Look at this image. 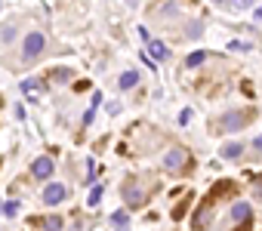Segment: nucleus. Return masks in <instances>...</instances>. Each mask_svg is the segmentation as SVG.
<instances>
[{
	"mask_svg": "<svg viewBox=\"0 0 262 231\" xmlns=\"http://www.w3.org/2000/svg\"><path fill=\"white\" fill-rule=\"evenodd\" d=\"M250 118H253V108H247V111H229V114H222V118L213 124V130H229V133H235V130H241Z\"/></svg>",
	"mask_w": 262,
	"mask_h": 231,
	"instance_id": "f257e3e1",
	"label": "nucleus"
},
{
	"mask_svg": "<svg viewBox=\"0 0 262 231\" xmlns=\"http://www.w3.org/2000/svg\"><path fill=\"white\" fill-rule=\"evenodd\" d=\"M189 164H192V154L185 151V148H170L167 158H164V167L167 170H182V167H189Z\"/></svg>",
	"mask_w": 262,
	"mask_h": 231,
	"instance_id": "f03ea898",
	"label": "nucleus"
},
{
	"mask_svg": "<svg viewBox=\"0 0 262 231\" xmlns=\"http://www.w3.org/2000/svg\"><path fill=\"white\" fill-rule=\"evenodd\" d=\"M44 34L41 31H31L28 37H25V44H22V53H25V59H34L37 53H44Z\"/></svg>",
	"mask_w": 262,
	"mask_h": 231,
	"instance_id": "7ed1b4c3",
	"label": "nucleus"
},
{
	"mask_svg": "<svg viewBox=\"0 0 262 231\" xmlns=\"http://www.w3.org/2000/svg\"><path fill=\"white\" fill-rule=\"evenodd\" d=\"M65 198H68V188H65V185H59V182H53V185H47V188H44V204H50V207L62 204Z\"/></svg>",
	"mask_w": 262,
	"mask_h": 231,
	"instance_id": "20e7f679",
	"label": "nucleus"
},
{
	"mask_svg": "<svg viewBox=\"0 0 262 231\" xmlns=\"http://www.w3.org/2000/svg\"><path fill=\"white\" fill-rule=\"evenodd\" d=\"M210 210H213V204H210V201H204V204H201V210L192 216V228H207V225H210Z\"/></svg>",
	"mask_w": 262,
	"mask_h": 231,
	"instance_id": "39448f33",
	"label": "nucleus"
},
{
	"mask_svg": "<svg viewBox=\"0 0 262 231\" xmlns=\"http://www.w3.org/2000/svg\"><path fill=\"white\" fill-rule=\"evenodd\" d=\"M31 173H34L37 179H47V176H53V161H50V158H37V161L31 164Z\"/></svg>",
	"mask_w": 262,
	"mask_h": 231,
	"instance_id": "423d86ee",
	"label": "nucleus"
},
{
	"mask_svg": "<svg viewBox=\"0 0 262 231\" xmlns=\"http://www.w3.org/2000/svg\"><path fill=\"white\" fill-rule=\"evenodd\" d=\"M124 198H127V204H130V207H139V204H142V191H139L136 179H130V182L124 185Z\"/></svg>",
	"mask_w": 262,
	"mask_h": 231,
	"instance_id": "0eeeda50",
	"label": "nucleus"
},
{
	"mask_svg": "<svg viewBox=\"0 0 262 231\" xmlns=\"http://www.w3.org/2000/svg\"><path fill=\"white\" fill-rule=\"evenodd\" d=\"M170 53H167V44H161V41H148V59L152 62H164Z\"/></svg>",
	"mask_w": 262,
	"mask_h": 231,
	"instance_id": "6e6552de",
	"label": "nucleus"
},
{
	"mask_svg": "<svg viewBox=\"0 0 262 231\" xmlns=\"http://www.w3.org/2000/svg\"><path fill=\"white\" fill-rule=\"evenodd\" d=\"M232 191H235V182H219V185L210 191V198H207V201L213 204V201H219L222 195H232Z\"/></svg>",
	"mask_w": 262,
	"mask_h": 231,
	"instance_id": "1a4fd4ad",
	"label": "nucleus"
},
{
	"mask_svg": "<svg viewBox=\"0 0 262 231\" xmlns=\"http://www.w3.org/2000/svg\"><path fill=\"white\" fill-rule=\"evenodd\" d=\"M232 216H235L238 222H247V219H250V204H247V201H238V204L232 207Z\"/></svg>",
	"mask_w": 262,
	"mask_h": 231,
	"instance_id": "9d476101",
	"label": "nucleus"
},
{
	"mask_svg": "<svg viewBox=\"0 0 262 231\" xmlns=\"http://www.w3.org/2000/svg\"><path fill=\"white\" fill-rule=\"evenodd\" d=\"M22 93H25L31 102H37V99H41V84H37V81H25V84H22Z\"/></svg>",
	"mask_w": 262,
	"mask_h": 231,
	"instance_id": "9b49d317",
	"label": "nucleus"
},
{
	"mask_svg": "<svg viewBox=\"0 0 262 231\" xmlns=\"http://www.w3.org/2000/svg\"><path fill=\"white\" fill-rule=\"evenodd\" d=\"M241 151H244V145H241V142H229L226 148H222V158L235 161V158H241Z\"/></svg>",
	"mask_w": 262,
	"mask_h": 231,
	"instance_id": "f8f14e48",
	"label": "nucleus"
},
{
	"mask_svg": "<svg viewBox=\"0 0 262 231\" xmlns=\"http://www.w3.org/2000/svg\"><path fill=\"white\" fill-rule=\"evenodd\" d=\"M136 84H139V74H136V71H124V74H121V87H124V90H130V87H136Z\"/></svg>",
	"mask_w": 262,
	"mask_h": 231,
	"instance_id": "ddd939ff",
	"label": "nucleus"
},
{
	"mask_svg": "<svg viewBox=\"0 0 262 231\" xmlns=\"http://www.w3.org/2000/svg\"><path fill=\"white\" fill-rule=\"evenodd\" d=\"M127 210H118V213H111V225H118V231H124L127 228Z\"/></svg>",
	"mask_w": 262,
	"mask_h": 231,
	"instance_id": "4468645a",
	"label": "nucleus"
},
{
	"mask_svg": "<svg viewBox=\"0 0 262 231\" xmlns=\"http://www.w3.org/2000/svg\"><path fill=\"white\" fill-rule=\"evenodd\" d=\"M204 59H207V53H192L189 59H185V65H189V68H198V65H201Z\"/></svg>",
	"mask_w": 262,
	"mask_h": 231,
	"instance_id": "2eb2a0df",
	"label": "nucleus"
},
{
	"mask_svg": "<svg viewBox=\"0 0 262 231\" xmlns=\"http://www.w3.org/2000/svg\"><path fill=\"white\" fill-rule=\"evenodd\" d=\"M99 198H102V185H93V191H90L87 204H90V207H96V204H99Z\"/></svg>",
	"mask_w": 262,
	"mask_h": 231,
	"instance_id": "dca6fc26",
	"label": "nucleus"
},
{
	"mask_svg": "<svg viewBox=\"0 0 262 231\" xmlns=\"http://www.w3.org/2000/svg\"><path fill=\"white\" fill-rule=\"evenodd\" d=\"M44 228H47V231H59V228H62V219H59V216H50V219L44 222Z\"/></svg>",
	"mask_w": 262,
	"mask_h": 231,
	"instance_id": "f3484780",
	"label": "nucleus"
},
{
	"mask_svg": "<svg viewBox=\"0 0 262 231\" xmlns=\"http://www.w3.org/2000/svg\"><path fill=\"white\" fill-rule=\"evenodd\" d=\"M185 207H189V201H182V204L173 210V219H182V216H185Z\"/></svg>",
	"mask_w": 262,
	"mask_h": 231,
	"instance_id": "a211bd4d",
	"label": "nucleus"
},
{
	"mask_svg": "<svg viewBox=\"0 0 262 231\" xmlns=\"http://www.w3.org/2000/svg\"><path fill=\"white\" fill-rule=\"evenodd\" d=\"M256 195H262V179H256Z\"/></svg>",
	"mask_w": 262,
	"mask_h": 231,
	"instance_id": "6ab92c4d",
	"label": "nucleus"
},
{
	"mask_svg": "<svg viewBox=\"0 0 262 231\" xmlns=\"http://www.w3.org/2000/svg\"><path fill=\"white\" fill-rule=\"evenodd\" d=\"M256 148H262V136H259V139H256Z\"/></svg>",
	"mask_w": 262,
	"mask_h": 231,
	"instance_id": "aec40b11",
	"label": "nucleus"
},
{
	"mask_svg": "<svg viewBox=\"0 0 262 231\" xmlns=\"http://www.w3.org/2000/svg\"><path fill=\"white\" fill-rule=\"evenodd\" d=\"M235 231H250V228H247V225H244V228H235Z\"/></svg>",
	"mask_w": 262,
	"mask_h": 231,
	"instance_id": "412c9836",
	"label": "nucleus"
},
{
	"mask_svg": "<svg viewBox=\"0 0 262 231\" xmlns=\"http://www.w3.org/2000/svg\"><path fill=\"white\" fill-rule=\"evenodd\" d=\"M256 16H259V19H262V7H259V10H256Z\"/></svg>",
	"mask_w": 262,
	"mask_h": 231,
	"instance_id": "4be33fe9",
	"label": "nucleus"
}]
</instances>
